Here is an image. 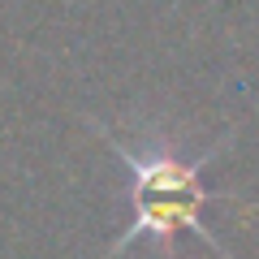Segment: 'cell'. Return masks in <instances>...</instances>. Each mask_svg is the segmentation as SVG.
<instances>
[{
  "mask_svg": "<svg viewBox=\"0 0 259 259\" xmlns=\"http://www.w3.org/2000/svg\"><path fill=\"white\" fill-rule=\"evenodd\" d=\"M87 125L117 151V160L130 173V221H125V229L108 242L104 259H117L130 242H139V238H156L160 246L168 250V259H173L177 255V233L182 229L199 233L221 259H233L229 250H225V242L216 238L203 225V216H199L203 203L216 199L203 186V168L233 143V134H221L207 151L194 156V151H186L173 134H164L160 125L125 130V134H117V130H112L108 121H100V117H91Z\"/></svg>",
  "mask_w": 259,
  "mask_h": 259,
  "instance_id": "obj_1",
  "label": "cell"
}]
</instances>
